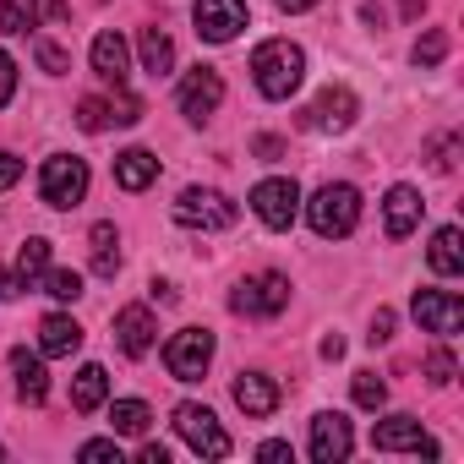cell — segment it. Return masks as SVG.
<instances>
[{
    "label": "cell",
    "instance_id": "6da1fadb",
    "mask_svg": "<svg viewBox=\"0 0 464 464\" xmlns=\"http://www.w3.org/2000/svg\"><path fill=\"white\" fill-rule=\"evenodd\" d=\"M252 77H257V93H263V99H290V93L301 88V77H306V55H301V44H290V39H268V44H257V55H252Z\"/></svg>",
    "mask_w": 464,
    "mask_h": 464
},
{
    "label": "cell",
    "instance_id": "7a4b0ae2",
    "mask_svg": "<svg viewBox=\"0 0 464 464\" xmlns=\"http://www.w3.org/2000/svg\"><path fill=\"white\" fill-rule=\"evenodd\" d=\"M306 218H312V229H317L323 241H344L350 229L361 224V191L344 186V180H334V186H323L306 202Z\"/></svg>",
    "mask_w": 464,
    "mask_h": 464
},
{
    "label": "cell",
    "instance_id": "3957f363",
    "mask_svg": "<svg viewBox=\"0 0 464 464\" xmlns=\"http://www.w3.org/2000/svg\"><path fill=\"white\" fill-rule=\"evenodd\" d=\"M39 197H44L50 208H77V202L88 197V164H82V159H72V153H55V159H44Z\"/></svg>",
    "mask_w": 464,
    "mask_h": 464
},
{
    "label": "cell",
    "instance_id": "277c9868",
    "mask_svg": "<svg viewBox=\"0 0 464 464\" xmlns=\"http://www.w3.org/2000/svg\"><path fill=\"white\" fill-rule=\"evenodd\" d=\"M175 218L186 224V229H229L241 218V208L229 202L224 191H202V186H186L180 191V202H175Z\"/></svg>",
    "mask_w": 464,
    "mask_h": 464
},
{
    "label": "cell",
    "instance_id": "5b68a950",
    "mask_svg": "<svg viewBox=\"0 0 464 464\" xmlns=\"http://www.w3.org/2000/svg\"><path fill=\"white\" fill-rule=\"evenodd\" d=\"M175 431L186 437V448L191 453H202V459H229V431L213 420V410H202V404H180L175 410Z\"/></svg>",
    "mask_w": 464,
    "mask_h": 464
},
{
    "label": "cell",
    "instance_id": "8992f818",
    "mask_svg": "<svg viewBox=\"0 0 464 464\" xmlns=\"http://www.w3.org/2000/svg\"><path fill=\"white\" fill-rule=\"evenodd\" d=\"M208 361H213V334H208V328H180V334L164 344V366H169L175 382H202Z\"/></svg>",
    "mask_w": 464,
    "mask_h": 464
},
{
    "label": "cell",
    "instance_id": "52a82bcc",
    "mask_svg": "<svg viewBox=\"0 0 464 464\" xmlns=\"http://www.w3.org/2000/svg\"><path fill=\"white\" fill-rule=\"evenodd\" d=\"M415 323L426 328V334H437V339H453L459 328H464V301L453 295V290H415Z\"/></svg>",
    "mask_w": 464,
    "mask_h": 464
},
{
    "label": "cell",
    "instance_id": "ba28073f",
    "mask_svg": "<svg viewBox=\"0 0 464 464\" xmlns=\"http://www.w3.org/2000/svg\"><path fill=\"white\" fill-rule=\"evenodd\" d=\"M372 448H377V453H426V459L442 453V448L420 431L415 415H388V420H377V426H372Z\"/></svg>",
    "mask_w": 464,
    "mask_h": 464
},
{
    "label": "cell",
    "instance_id": "9c48e42d",
    "mask_svg": "<svg viewBox=\"0 0 464 464\" xmlns=\"http://www.w3.org/2000/svg\"><path fill=\"white\" fill-rule=\"evenodd\" d=\"M290 306V279L285 274H257L236 290V312L241 317H279Z\"/></svg>",
    "mask_w": 464,
    "mask_h": 464
},
{
    "label": "cell",
    "instance_id": "30bf717a",
    "mask_svg": "<svg viewBox=\"0 0 464 464\" xmlns=\"http://www.w3.org/2000/svg\"><path fill=\"white\" fill-rule=\"evenodd\" d=\"M191 17H197V34L208 44H229L246 28V0H197Z\"/></svg>",
    "mask_w": 464,
    "mask_h": 464
},
{
    "label": "cell",
    "instance_id": "8fae6325",
    "mask_svg": "<svg viewBox=\"0 0 464 464\" xmlns=\"http://www.w3.org/2000/svg\"><path fill=\"white\" fill-rule=\"evenodd\" d=\"M252 208H257V218H263L268 229H290L295 213H301V186L274 175V180H263V186L252 191Z\"/></svg>",
    "mask_w": 464,
    "mask_h": 464
},
{
    "label": "cell",
    "instance_id": "7c38bea8",
    "mask_svg": "<svg viewBox=\"0 0 464 464\" xmlns=\"http://www.w3.org/2000/svg\"><path fill=\"white\" fill-rule=\"evenodd\" d=\"M218 104H224V77H218L213 66L186 72V82H180V115H186V121H208Z\"/></svg>",
    "mask_w": 464,
    "mask_h": 464
},
{
    "label": "cell",
    "instance_id": "4fadbf2b",
    "mask_svg": "<svg viewBox=\"0 0 464 464\" xmlns=\"http://www.w3.org/2000/svg\"><path fill=\"white\" fill-rule=\"evenodd\" d=\"M355 115H361V104H355L350 88H323V93L312 99V110H306V126H312V131H350Z\"/></svg>",
    "mask_w": 464,
    "mask_h": 464
},
{
    "label": "cell",
    "instance_id": "5bb4252c",
    "mask_svg": "<svg viewBox=\"0 0 464 464\" xmlns=\"http://www.w3.org/2000/svg\"><path fill=\"white\" fill-rule=\"evenodd\" d=\"M350 448H355L350 420H344L339 410H323V415L312 420V459H317V464H339V459H350Z\"/></svg>",
    "mask_w": 464,
    "mask_h": 464
},
{
    "label": "cell",
    "instance_id": "9a60e30c",
    "mask_svg": "<svg viewBox=\"0 0 464 464\" xmlns=\"http://www.w3.org/2000/svg\"><path fill=\"white\" fill-rule=\"evenodd\" d=\"M153 334H159V323H153L148 306H126V312H115V344H121L126 355H148V350H153Z\"/></svg>",
    "mask_w": 464,
    "mask_h": 464
},
{
    "label": "cell",
    "instance_id": "2e32d148",
    "mask_svg": "<svg viewBox=\"0 0 464 464\" xmlns=\"http://www.w3.org/2000/svg\"><path fill=\"white\" fill-rule=\"evenodd\" d=\"M236 404H241L252 420H263V415L279 410V382L263 377V372H241V377H236Z\"/></svg>",
    "mask_w": 464,
    "mask_h": 464
},
{
    "label": "cell",
    "instance_id": "e0dca14e",
    "mask_svg": "<svg viewBox=\"0 0 464 464\" xmlns=\"http://www.w3.org/2000/svg\"><path fill=\"white\" fill-rule=\"evenodd\" d=\"M93 72H99L104 82H115V88H126V72H131V55H126V39H121L115 28L93 39Z\"/></svg>",
    "mask_w": 464,
    "mask_h": 464
},
{
    "label": "cell",
    "instance_id": "ac0fdd59",
    "mask_svg": "<svg viewBox=\"0 0 464 464\" xmlns=\"http://www.w3.org/2000/svg\"><path fill=\"white\" fill-rule=\"evenodd\" d=\"M420 208H426V202H420V191H415V186H393V191H388L382 213H388V236H393V241H404L410 229L420 224Z\"/></svg>",
    "mask_w": 464,
    "mask_h": 464
},
{
    "label": "cell",
    "instance_id": "d6986e66",
    "mask_svg": "<svg viewBox=\"0 0 464 464\" xmlns=\"http://www.w3.org/2000/svg\"><path fill=\"white\" fill-rule=\"evenodd\" d=\"M159 180V159L148 153V148H126L121 159H115V186L121 191H148Z\"/></svg>",
    "mask_w": 464,
    "mask_h": 464
},
{
    "label": "cell",
    "instance_id": "ffe728a7",
    "mask_svg": "<svg viewBox=\"0 0 464 464\" xmlns=\"http://www.w3.org/2000/svg\"><path fill=\"white\" fill-rule=\"evenodd\" d=\"M12 372H17V393H23V404H44V399H50V372H44L39 355L12 350Z\"/></svg>",
    "mask_w": 464,
    "mask_h": 464
},
{
    "label": "cell",
    "instance_id": "44dd1931",
    "mask_svg": "<svg viewBox=\"0 0 464 464\" xmlns=\"http://www.w3.org/2000/svg\"><path fill=\"white\" fill-rule=\"evenodd\" d=\"M39 350H44V355H72V350H82V328H77L66 312H50V317L39 323Z\"/></svg>",
    "mask_w": 464,
    "mask_h": 464
},
{
    "label": "cell",
    "instance_id": "7402d4cb",
    "mask_svg": "<svg viewBox=\"0 0 464 464\" xmlns=\"http://www.w3.org/2000/svg\"><path fill=\"white\" fill-rule=\"evenodd\" d=\"M104 399H110V372H104V366H82V372L72 377V410L88 415V410H99Z\"/></svg>",
    "mask_w": 464,
    "mask_h": 464
},
{
    "label": "cell",
    "instance_id": "603a6c76",
    "mask_svg": "<svg viewBox=\"0 0 464 464\" xmlns=\"http://www.w3.org/2000/svg\"><path fill=\"white\" fill-rule=\"evenodd\" d=\"M426 257H431V268H437L442 279H453V274L464 268V236H459L453 224H442L437 236H431V252H426Z\"/></svg>",
    "mask_w": 464,
    "mask_h": 464
},
{
    "label": "cell",
    "instance_id": "cb8c5ba5",
    "mask_svg": "<svg viewBox=\"0 0 464 464\" xmlns=\"http://www.w3.org/2000/svg\"><path fill=\"white\" fill-rule=\"evenodd\" d=\"M88 246H93V274L115 279V268H121V236H115V224H93Z\"/></svg>",
    "mask_w": 464,
    "mask_h": 464
},
{
    "label": "cell",
    "instance_id": "d4e9b609",
    "mask_svg": "<svg viewBox=\"0 0 464 464\" xmlns=\"http://www.w3.org/2000/svg\"><path fill=\"white\" fill-rule=\"evenodd\" d=\"M142 72H153V77L175 72V44L164 28H142Z\"/></svg>",
    "mask_w": 464,
    "mask_h": 464
},
{
    "label": "cell",
    "instance_id": "484cf974",
    "mask_svg": "<svg viewBox=\"0 0 464 464\" xmlns=\"http://www.w3.org/2000/svg\"><path fill=\"white\" fill-rule=\"evenodd\" d=\"M110 426H115L121 437H142V431L153 426V410H148L142 399H115V410H110Z\"/></svg>",
    "mask_w": 464,
    "mask_h": 464
},
{
    "label": "cell",
    "instance_id": "4316f807",
    "mask_svg": "<svg viewBox=\"0 0 464 464\" xmlns=\"http://www.w3.org/2000/svg\"><path fill=\"white\" fill-rule=\"evenodd\" d=\"M44 268H50V241H44V236H28V241L17 246V279L34 285Z\"/></svg>",
    "mask_w": 464,
    "mask_h": 464
},
{
    "label": "cell",
    "instance_id": "83f0119b",
    "mask_svg": "<svg viewBox=\"0 0 464 464\" xmlns=\"http://www.w3.org/2000/svg\"><path fill=\"white\" fill-rule=\"evenodd\" d=\"M39 285H44V295H55V301H77V295H82V274H72V268H44Z\"/></svg>",
    "mask_w": 464,
    "mask_h": 464
},
{
    "label": "cell",
    "instance_id": "f1b7e54d",
    "mask_svg": "<svg viewBox=\"0 0 464 464\" xmlns=\"http://www.w3.org/2000/svg\"><path fill=\"white\" fill-rule=\"evenodd\" d=\"M77 126H82V131H104V126H115V104H104V99H82V104H77Z\"/></svg>",
    "mask_w": 464,
    "mask_h": 464
},
{
    "label": "cell",
    "instance_id": "f546056e",
    "mask_svg": "<svg viewBox=\"0 0 464 464\" xmlns=\"http://www.w3.org/2000/svg\"><path fill=\"white\" fill-rule=\"evenodd\" d=\"M382 399H388V382L377 372H355V404L361 410H382Z\"/></svg>",
    "mask_w": 464,
    "mask_h": 464
},
{
    "label": "cell",
    "instance_id": "4dcf8cb0",
    "mask_svg": "<svg viewBox=\"0 0 464 464\" xmlns=\"http://www.w3.org/2000/svg\"><path fill=\"white\" fill-rule=\"evenodd\" d=\"M23 12L34 17V28H39V23H66V17H72L66 0H23Z\"/></svg>",
    "mask_w": 464,
    "mask_h": 464
},
{
    "label": "cell",
    "instance_id": "1f68e13d",
    "mask_svg": "<svg viewBox=\"0 0 464 464\" xmlns=\"http://www.w3.org/2000/svg\"><path fill=\"white\" fill-rule=\"evenodd\" d=\"M442 55H448V34H442V28H431V34L415 44V66H437Z\"/></svg>",
    "mask_w": 464,
    "mask_h": 464
},
{
    "label": "cell",
    "instance_id": "d6a6232c",
    "mask_svg": "<svg viewBox=\"0 0 464 464\" xmlns=\"http://www.w3.org/2000/svg\"><path fill=\"white\" fill-rule=\"evenodd\" d=\"M34 17L23 12V0H0V34H28Z\"/></svg>",
    "mask_w": 464,
    "mask_h": 464
},
{
    "label": "cell",
    "instance_id": "836d02e7",
    "mask_svg": "<svg viewBox=\"0 0 464 464\" xmlns=\"http://www.w3.org/2000/svg\"><path fill=\"white\" fill-rule=\"evenodd\" d=\"M34 50H39V66H44L50 77H61V72H72V55H66L61 44H50V39H39Z\"/></svg>",
    "mask_w": 464,
    "mask_h": 464
},
{
    "label": "cell",
    "instance_id": "e575fe53",
    "mask_svg": "<svg viewBox=\"0 0 464 464\" xmlns=\"http://www.w3.org/2000/svg\"><path fill=\"white\" fill-rule=\"evenodd\" d=\"M12 93H17V61H12L6 50H0V110L12 104Z\"/></svg>",
    "mask_w": 464,
    "mask_h": 464
},
{
    "label": "cell",
    "instance_id": "d590c367",
    "mask_svg": "<svg viewBox=\"0 0 464 464\" xmlns=\"http://www.w3.org/2000/svg\"><path fill=\"white\" fill-rule=\"evenodd\" d=\"M426 377H431V382H453V355H448V350H431V355H426Z\"/></svg>",
    "mask_w": 464,
    "mask_h": 464
},
{
    "label": "cell",
    "instance_id": "8d00e7d4",
    "mask_svg": "<svg viewBox=\"0 0 464 464\" xmlns=\"http://www.w3.org/2000/svg\"><path fill=\"white\" fill-rule=\"evenodd\" d=\"M23 180V159L17 153H0V191H12Z\"/></svg>",
    "mask_w": 464,
    "mask_h": 464
},
{
    "label": "cell",
    "instance_id": "74e56055",
    "mask_svg": "<svg viewBox=\"0 0 464 464\" xmlns=\"http://www.w3.org/2000/svg\"><path fill=\"white\" fill-rule=\"evenodd\" d=\"M388 339H393V312L377 306V317H372V344H388Z\"/></svg>",
    "mask_w": 464,
    "mask_h": 464
},
{
    "label": "cell",
    "instance_id": "f35d334b",
    "mask_svg": "<svg viewBox=\"0 0 464 464\" xmlns=\"http://www.w3.org/2000/svg\"><path fill=\"white\" fill-rule=\"evenodd\" d=\"M77 459H115V464H121V448H115V442H82Z\"/></svg>",
    "mask_w": 464,
    "mask_h": 464
},
{
    "label": "cell",
    "instance_id": "ab89813d",
    "mask_svg": "<svg viewBox=\"0 0 464 464\" xmlns=\"http://www.w3.org/2000/svg\"><path fill=\"white\" fill-rule=\"evenodd\" d=\"M252 148H257V159H268V164H274V159H285V142H279V137H257Z\"/></svg>",
    "mask_w": 464,
    "mask_h": 464
},
{
    "label": "cell",
    "instance_id": "60d3db41",
    "mask_svg": "<svg viewBox=\"0 0 464 464\" xmlns=\"http://www.w3.org/2000/svg\"><path fill=\"white\" fill-rule=\"evenodd\" d=\"M23 290H28V285H23L17 274H6V268H0V301H17Z\"/></svg>",
    "mask_w": 464,
    "mask_h": 464
},
{
    "label": "cell",
    "instance_id": "b9f144b4",
    "mask_svg": "<svg viewBox=\"0 0 464 464\" xmlns=\"http://www.w3.org/2000/svg\"><path fill=\"white\" fill-rule=\"evenodd\" d=\"M142 464H169V448L164 442H142Z\"/></svg>",
    "mask_w": 464,
    "mask_h": 464
},
{
    "label": "cell",
    "instance_id": "7bdbcfd3",
    "mask_svg": "<svg viewBox=\"0 0 464 464\" xmlns=\"http://www.w3.org/2000/svg\"><path fill=\"white\" fill-rule=\"evenodd\" d=\"M323 355H328V361H339V355H344V339H339V334H328V339H323Z\"/></svg>",
    "mask_w": 464,
    "mask_h": 464
},
{
    "label": "cell",
    "instance_id": "ee69618b",
    "mask_svg": "<svg viewBox=\"0 0 464 464\" xmlns=\"http://www.w3.org/2000/svg\"><path fill=\"white\" fill-rule=\"evenodd\" d=\"M257 453H263V459H290V442H263Z\"/></svg>",
    "mask_w": 464,
    "mask_h": 464
},
{
    "label": "cell",
    "instance_id": "f6af8a7d",
    "mask_svg": "<svg viewBox=\"0 0 464 464\" xmlns=\"http://www.w3.org/2000/svg\"><path fill=\"white\" fill-rule=\"evenodd\" d=\"M317 0H279V12H312Z\"/></svg>",
    "mask_w": 464,
    "mask_h": 464
},
{
    "label": "cell",
    "instance_id": "bcb514c9",
    "mask_svg": "<svg viewBox=\"0 0 464 464\" xmlns=\"http://www.w3.org/2000/svg\"><path fill=\"white\" fill-rule=\"evenodd\" d=\"M0 459H6V448H0Z\"/></svg>",
    "mask_w": 464,
    "mask_h": 464
}]
</instances>
